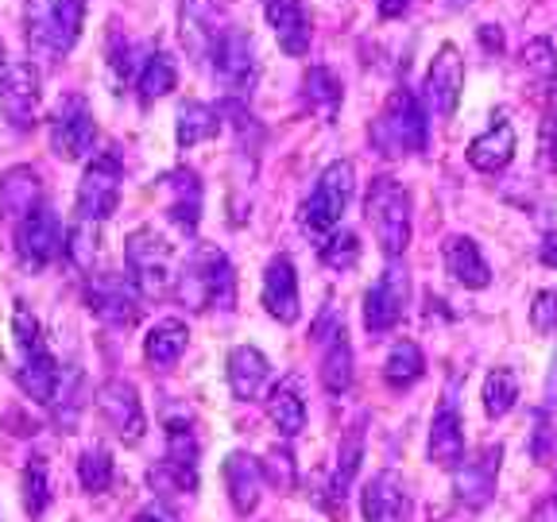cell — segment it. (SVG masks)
<instances>
[{
    "label": "cell",
    "mask_w": 557,
    "mask_h": 522,
    "mask_svg": "<svg viewBox=\"0 0 557 522\" xmlns=\"http://www.w3.org/2000/svg\"><path fill=\"white\" fill-rule=\"evenodd\" d=\"M368 139L383 159H403L426 148V113L418 97L410 89H395L368 128Z\"/></svg>",
    "instance_id": "cell-1"
},
{
    "label": "cell",
    "mask_w": 557,
    "mask_h": 522,
    "mask_svg": "<svg viewBox=\"0 0 557 522\" xmlns=\"http://www.w3.org/2000/svg\"><path fill=\"white\" fill-rule=\"evenodd\" d=\"M364 217L387 260H395V256H403L410 248V194L403 183H395L387 174L372 178L364 198Z\"/></svg>",
    "instance_id": "cell-2"
},
{
    "label": "cell",
    "mask_w": 557,
    "mask_h": 522,
    "mask_svg": "<svg viewBox=\"0 0 557 522\" xmlns=\"http://www.w3.org/2000/svg\"><path fill=\"white\" fill-rule=\"evenodd\" d=\"M178 295H183V302L194 306V310H209V306L233 310L236 278H233V268H228L225 252H218V248H198V252L190 256V263L183 268V275H178Z\"/></svg>",
    "instance_id": "cell-3"
},
{
    "label": "cell",
    "mask_w": 557,
    "mask_h": 522,
    "mask_svg": "<svg viewBox=\"0 0 557 522\" xmlns=\"http://www.w3.org/2000/svg\"><path fill=\"white\" fill-rule=\"evenodd\" d=\"M352 186H357V171H352L348 159H337V163L325 166L318 174V183H313L310 198L302 201L306 233H330L341 221V213H345L348 198H352Z\"/></svg>",
    "instance_id": "cell-4"
},
{
    "label": "cell",
    "mask_w": 557,
    "mask_h": 522,
    "mask_svg": "<svg viewBox=\"0 0 557 522\" xmlns=\"http://www.w3.org/2000/svg\"><path fill=\"white\" fill-rule=\"evenodd\" d=\"M97 139V124L89 113L86 97L70 94L59 101V109L51 113V148L59 159H82Z\"/></svg>",
    "instance_id": "cell-5"
},
{
    "label": "cell",
    "mask_w": 557,
    "mask_h": 522,
    "mask_svg": "<svg viewBox=\"0 0 557 522\" xmlns=\"http://www.w3.org/2000/svg\"><path fill=\"white\" fill-rule=\"evenodd\" d=\"M407 298H410V278L407 268L392 263V268H383V275L375 278V287L364 295V325L368 333H392L395 325L403 322V310H407Z\"/></svg>",
    "instance_id": "cell-6"
},
{
    "label": "cell",
    "mask_w": 557,
    "mask_h": 522,
    "mask_svg": "<svg viewBox=\"0 0 557 522\" xmlns=\"http://www.w3.org/2000/svg\"><path fill=\"white\" fill-rule=\"evenodd\" d=\"M124 260L148 295H159L171 283V244L156 228H136L124 244Z\"/></svg>",
    "instance_id": "cell-7"
},
{
    "label": "cell",
    "mask_w": 557,
    "mask_h": 522,
    "mask_svg": "<svg viewBox=\"0 0 557 522\" xmlns=\"http://www.w3.org/2000/svg\"><path fill=\"white\" fill-rule=\"evenodd\" d=\"M198 437H194L190 422H166V452H163V469H151V484L174 492H186V487L198 484Z\"/></svg>",
    "instance_id": "cell-8"
},
{
    "label": "cell",
    "mask_w": 557,
    "mask_h": 522,
    "mask_svg": "<svg viewBox=\"0 0 557 522\" xmlns=\"http://www.w3.org/2000/svg\"><path fill=\"white\" fill-rule=\"evenodd\" d=\"M116 206H121V163H116V156H101L94 159V166L78 186V217L104 221L113 217Z\"/></svg>",
    "instance_id": "cell-9"
},
{
    "label": "cell",
    "mask_w": 557,
    "mask_h": 522,
    "mask_svg": "<svg viewBox=\"0 0 557 522\" xmlns=\"http://www.w3.org/2000/svg\"><path fill=\"white\" fill-rule=\"evenodd\" d=\"M97 410H101L104 426L113 430L124 445H136L148 430V418H144V407H139V395L132 383L124 380H109L97 391Z\"/></svg>",
    "instance_id": "cell-10"
},
{
    "label": "cell",
    "mask_w": 557,
    "mask_h": 522,
    "mask_svg": "<svg viewBox=\"0 0 557 522\" xmlns=\"http://www.w3.org/2000/svg\"><path fill=\"white\" fill-rule=\"evenodd\" d=\"M426 104L430 113L437 116H453L457 104H461V89H465V59L453 44H442L426 70Z\"/></svg>",
    "instance_id": "cell-11"
},
{
    "label": "cell",
    "mask_w": 557,
    "mask_h": 522,
    "mask_svg": "<svg viewBox=\"0 0 557 522\" xmlns=\"http://www.w3.org/2000/svg\"><path fill=\"white\" fill-rule=\"evenodd\" d=\"M0 109L12 124L27 128L39 113V74L27 62H0Z\"/></svg>",
    "instance_id": "cell-12"
},
{
    "label": "cell",
    "mask_w": 557,
    "mask_h": 522,
    "mask_svg": "<svg viewBox=\"0 0 557 522\" xmlns=\"http://www.w3.org/2000/svg\"><path fill=\"white\" fill-rule=\"evenodd\" d=\"M499 457H504L499 445H484L472 461H461L457 469H453V487H457V499H461L465 507L480 511V507L492 499V492H496Z\"/></svg>",
    "instance_id": "cell-13"
},
{
    "label": "cell",
    "mask_w": 557,
    "mask_h": 522,
    "mask_svg": "<svg viewBox=\"0 0 557 522\" xmlns=\"http://www.w3.org/2000/svg\"><path fill=\"white\" fill-rule=\"evenodd\" d=\"M360 511H364V522H410V496L399 472H375L360 496Z\"/></svg>",
    "instance_id": "cell-14"
},
{
    "label": "cell",
    "mask_w": 557,
    "mask_h": 522,
    "mask_svg": "<svg viewBox=\"0 0 557 522\" xmlns=\"http://www.w3.org/2000/svg\"><path fill=\"white\" fill-rule=\"evenodd\" d=\"M16 248L24 256V263H32V268H44V263H51L62 252V228L51 209L44 206L27 209L16 228Z\"/></svg>",
    "instance_id": "cell-15"
},
{
    "label": "cell",
    "mask_w": 557,
    "mask_h": 522,
    "mask_svg": "<svg viewBox=\"0 0 557 522\" xmlns=\"http://www.w3.org/2000/svg\"><path fill=\"white\" fill-rule=\"evenodd\" d=\"M82 20H86V0H54L51 9L44 12L39 27H35V47L47 54H66L70 47L78 44Z\"/></svg>",
    "instance_id": "cell-16"
},
{
    "label": "cell",
    "mask_w": 557,
    "mask_h": 522,
    "mask_svg": "<svg viewBox=\"0 0 557 522\" xmlns=\"http://www.w3.org/2000/svg\"><path fill=\"white\" fill-rule=\"evenodd\" d=\"M430 461L437 464V469H457V464L465 461V422H461V410H457V399H453V391L442 399V407H437L434 422H430Z\"/></svg>",
    "instance_id": "cell-17"
},
{
    "label": "cell",
    "mask_w": 557,
    "mask_h": 522,
    "mask_svg": "<svg viewBox=\"0 0 557 522\" xmlns=\"http://www.w3.org/2000/svg\"><path fill=\"white\" fill-rule=\"evenodd\" d=\"M263 306L275 322L283 325H295L298 313H302V298H298V275H295V263L287 256H275L263 271Z\"/></svg>",
    "instance_id": "cell-18"
},
{
    "label": "cell",
    "mask_w": 557,
    "mask_h": 522,
    "mask_svg": "<svg viewBox=\"0 0 557 522\" xmlns=\"http://www.w3.org/2000/svg\"><path fill=\"white\" fill-rule=\"evenodd\" d=\"M263 16L290 59H302L310 51V16H306L302 0H263Z\"/></svg>",
    "instance_id": "cell-19"
},
{
    "label": "cell",
    "mask_w": 557,
    "mask_h": 522,
    "mask_svg": "<svg viewBox=\"0 0 557 522\" xmlns=\"http://www.w3.org/2000/svg\"><path fill=\"white\" fill-rule=\"evenodd\" d=\"M515 148H519L515 124L507 121V116H496V124H487V128L469 144V163L484 174H496L515 159Z\"/></svg>",
    "instance_id": "cell-20"
},
{
    "label": "cell",
    "mask_w": 557,
    "mask_h": 522,
    "mask_svg": "<svg viewBox=\"0 0 557 522\" xmlns=\"http://www.w3.org/2000/svg\"><path fill=\"white\" fill-rule=\"evenodd\" d=\"M163 206H166V217L174 221L178 228L194 233L201 217V183L194 171H171L163 178Z\"/></svg>",
    "instance_id": "cell-21"
},
{
    "label": "cell",
    "mask_w": 557,
    "mask_h": 522,
    "mask_svg": "<svg viewBox=\"0 0 557 522\" xmlns=\"http://www.w3.org/2000/svg\"><path fill=\"white\" fill-rule=\"evenodd\" d=\"M442 260H445V271H449L461 287L484 290L487 283H492V268H487V260L480 256L476 240H469V236H445Z\"/></svg>",
    "instance_id": "cell-22"
},
{
    "label": "cell",
    "mask_w": 557,
    "mask_h": 522,
    "mask_svg": "<svg viewBox=\"0 0 557 522\" xmlns=\"http://www.w3.org/2000/svg\"><path fill=\"white\" fill-rule=\"evenodd\" d=\"M89 306H94L97 318H104L109 325H132L139 318L136 295L124 278L116 275H101L89 283Z\"/></svg>",
    "instance_id": "cell-23"
},
{
    "label": "cell",
    "mask_w": 557,
    "mask_h": 522,
    "mask_svg": "<svg viewBox=\"0 0 557 522\" xmlns=\"http://www.w3.org/2000/svg\"><path fill=\"white\" fill-rule=\"evenodd\" d=\"M225 487H228V499H233V511L252 514L256 507H260L263 464H256L248 452H233L225 461Z\"/></svg>",
    "instance_id": "cell-24"
},
{
    "label": "cell",
    "mask_w": 557,
    "mask_h": 522,
    "mask_svg": "<svg viewBox=\"0 0 557 522\" xmlns=\"http://www.w3.org/2000/svg\"><path fill=\"white\" fill-rule=\"evenodd\" d=\"M268 375H271V364L260 348L236 345L233 352H228V387H233L236 399H244V402L256 399V395L263 391Z\"/></svg>",
    "instance_id": "cell-25"
},
{
    "label": "cell",
    "mask_w": 557,
    "mask_h": 522,
    "mask_svg": "<svg viewBox=\"0 0 557 522\" xmlns=\"http://www.w3.org/2000/svg\"><path fill=\"white\" fill-rule=\"evenodd\" d=\"M59 364L54 357L47 352L44 345H35L32 352H24V368H20V387L32 395L35 402H54L59 399Z\"/></svg>",
    "instance_id": "cell-26"
},
{
    "label": "cell",
    "mask_w": 557,
    "mask_h": 522,
    "mask_svg": "<svg viewBox=\"0 0 557 522\" xmlns=\"http://www.w3.org/2000/svg\"><path fill=\"white\" fill-rule=\"evenodd\" d=\"M360 461H364V430L352 426L341 442V452H337V469H333V480H330V507L333 511H345V496L352 480L360 472Z\"/></svg>",
    "instance_id": "cell-27"
},
{
    "label": "cell",
    "mask_w": 557,
    "mask_h": 522,
    "mask_svg": "<svg viewBox=\"0 0 557 522\" xmlns=\"http://www.w3.org/2000/svg\"><path fill=\"white\" fill-rule=\"evenodd\" d=\"M302 97H306V109L313 116H322V121H333L345 101V89H341V78L333 74L330 66H310L302 82Z\"/></svg>",
    "instance_id": "cell-28"
},
{
    "label": "cell",
    "mask_w": 557,
    "mask_h": 522,
    "mask_svg": "<svg viewBox=\"0 0 557 522\" xmlns=\"http://www.w3.org/2000/svg\"><path fill=\"white\" fill-rule=\"evenodd\" d=\"M186 345H190V330H186L178 318H163V322H156V330L148 333V340H144V357L159 368H171L183 360Z\"/></svg>",
    "instance_id": "cell-29"
},
{
    "label": "cell",
    "mask_w": 557,
    "mask_h": 522,
    "mask_svg": "<svg viewBox=\"0 0 557 522\" xmlns=\"http://www.w3.org/2000/svg\"><path fill=\"white\" fill-rule=\"evenodd\" d=\"M325 340V352H322V383L325 391L333 395H345L352 387V348H348V337H345V325L330 333Z\"/></svg>",
    "instance_id": "cell-30"
},
{
    "label": "cell",
    "mask_w": 557,
    "mask_h": 522,
    "mask_svg": "<svg viewBox=\"0 0 557 522\" xmlns=\"http://www.w3.org/2000/svg\"><path fill=\"white\" fill-rule=\"evenodd\" d=\"M422 375H426V357H422V348H418L414 340H395L387 360H383V380L392 383L395 391H403V387L418 383Z\"/></svg>",
    "instance_id": "cell-31"
},
{
    "label": "cell",
    "mask_w": 557,
    "mask_h": 522,
    "mask_svg": "<svg viewBox=\"0 0 557 522\" xmlns=\"http://www.w3.org/2000/svg\"><path fill=\"white\" fill-rule=\"evenodd\" d=\"M268 414L283 437H298L306 430V402L298 399L295 383H278L268 395Z\"/></svg>",
    "instance_id": "cell-32"
},
{
    "label": "cell",
    "mask_w": 557,
    "mask_h": 522,
    "mask_svg": "<svg viewBox=\"0 0 557 522\" xmlns=\"http://www.w3.org/2000/svg\"><path fill=\"white\" fill-rule=\"evenodd\" d=\"M221 132V116L218 109H209L201 101H186L178 109V144L183 148H194V144H206Z\"/></svg>",
    "instance_id": "cell-33"
},
{
    "label": "cell",
    "mask_w": 557,
    "mask_h": 522,
    "mask_svg": "<svg viewBox=\"0 0 557 522\" xmlns=\"http://www.w3.org/2000/svg\"><path fill=\"white\" fill-rule=\"evenodd\" d=\"M136 86H139V97H144V101H156V97L171 94V89L178 86V66L171 62V54H163V51L148 54L144 66H139Z\"/></svg>",
    "instance_id": "cell-34"
},
{
    "label": "cell",
    "mask_w": 557,
    "mask_h": 522,
    "mask_svg": "<svg viewBox=\"0 0 557 522\" xmlns=\"http://www.w3.org/2000/svg\"><path fill=\"white\" fill-rule=\"evenodd\" d=\"M519 402V375L511 368H496V372L484 380V410L487 418H504Z\"/></svg>",
    "instance_id": "cell-35"
},
{
    "label": "cell",
    "mask_w": 557,
    "mask_h": 522,
    "mask_svg": "<svg viewBox=\"0 0 557 522\" xmlns=\"http://www.w3.org/2000/svg\"><path fill=\"white\" fill-rule=\"evenodd\" d=\"M78 480H82V487H86V492H94V496L113 484V457H109V449H104V445H89V449L82 452Z\"/></svg>",
    "instance_id": "cell-36"
},
{
    "label": "cell",
    "mask_w": 557,
    "mask_h": 522,
    "mask_svg": "<svg viewBox=\"0 0 557 522\" xmlns=\"http://www.w3.org/2000/svg\"><path fill=\"white\" fill-rule=\"evenodd\" d=\"M522 70L531 74L539 86H549L557 78V51L549 39H531V44L522 47Z\"/></svg>",
    "instance_id": "cell-37"
},
{
    "label": "cell",
    "mask_w": 557,
    "mask_h": 522,
    "mask_svg": "<svg viewBox=\"0 0 557 522\" xmlns=\"http://www.w3.org/2000/svg\"><path fill=\"white\" fill-rule=\"evenodd\" d=\"M360 260V240L357 233H348V228H341V233L330 236V244H322V263L333 271H348L357 268Z\"/></svg>",
    "instance_id": "cell-38"
},
{
    "label": "cell",
    "mask_w": 557,
    "mask_h": 522,
    "mask_svg": "<svg viewBox=\"0 0 557 522\" xmlns=\"http://www.w3.org/2000/svg\"><path fill=\"white\" fill-rule=\"evenodd\" d=\"M47 504H51V484H47V469L35 461L24 472V507L32 519H39L47 511Z\"/></svg>",
    "instance_id": "cell-39"
},
{
    "label": "cell",
    "mask_w": 557,
    "mask_h": 522,
    "mask_svg": "<svg viewBox=\"0 0 557 522\" xmlns=\"http://www.w3.org/2000/svg\"><path fill=\"white\" fill-rule=\"evenodd\" d=\"M4 201H9L16 213L35 209V174L32 171H12L4 178Z\"/></svg>",
    "instance_id": "cell-40"
},
{
    "label": "cell",
    "mask_w": 557,
    "mask_h": 522,
    "mask_svg": "<svg viewBox=\"0 0 557 522\" xmlns=\"http://www.w3.org/2000/svg\"><path fill=\"white\" fill-rule=\"evenodd\" d=\"M263 480H271L278 492H290L295 487V461H290V452L271 449L268 461H263Z\"/></svg>",
    "instance_id": "cell-41"
},
{
    "label": "cell",
    "mask_w": 557,
    "mask_h": 522,
    "mask_svg": "<svg viewBox=\"0 0 557 522\" xmlns=\"http://www.w3.org/2000/svg\"><path fill=\"white\" fill-rule=\"evenodd\" d=\"M531 325L546 337H557V290H542L531 306Z\"/></svg>",
    "instance_id": "cell-42"
},
{
    "label": "cell",
    "mask_w": 557,
    "mask_h": 522,
    "mask_svg": "<svg viewBox=\"0 0 557 522\" xmlns=\"http://www.w3.org/2000/svg\"><path fill=\"white\" fill-rule=\"evenodd\" d=\"M375 9H380L383 20H395V16H403V12L410 9V0H375Z\"/></svg>",
    "instance_id": "cell-43"
},
{
    "label": "cell",
    "mask_w": 557,
    "mask_h": 522,
    "mask_svg": "<svg viewBox=\"0 0 557 522\" xmlns=\"http://www.w3.org/2000/svg\"><path fill=\"white\" fill-rule=\"evenodd\" d=\"M480 39H484L487 51H504V32H499V27L484 24V27H480Z\"/></svg>",
    "instance_id": "cell-44"
},
{
    "label": "cell",
    "mask_w": 557,
    "mask_h": 522,
    "mask_svg": "<svg viewBox=\"0 0 557 522\" xmlns=\"http://www.w3.org/2000/svg\"><path fill=\"white\" fill-rule=\"evenodd\" d=\"M542 263H546V268H557V233H549L546 244H542Z\"/></svg>",
    "instance_id": "cell-45"
},
{
    "label": "cell",
    "mask_w": 557,
    "mask_h": 522,
    "mask_svg": "<svg viewBox=\"0 0 557 522\" xmlns=\"http://www.w3.org/2000/svg\"><path fill=\"white\" fill-rule=\"evenodd\" d=\"M132 522H163V519H156V514H136Z\"/></svg>",
    "instance_id": "cell-46"
},
{
    "label": "cell",
    "mask_w": 557,
    "mask_h": 522,
    "mask_svg": "<svg viewBox=\"0 0 557 522\" xmlns=\"http://www.w3.org/2000/svg\"><path fill=\"white\" fill-rule=\"evenodd\" d=\"M549 395H554V402H557V372H554V380H549Z\"/></svg>",
    "instance_id": "cell-47"
},
{
    "label": "cell",
    "mask_w": 557,
    "mask_h": 522,
    "mask_svg": "<svg viewBox=\"0 0 557 522\" xmlns=\"http://www.w3.org/2000/svg\"><path fill=\"white\" fill-rule=\"evenodd\" d=\"M453 4H472V0H453Z\"/></svg>",
    "instance_id": "cell-48"
}]
</instances>
